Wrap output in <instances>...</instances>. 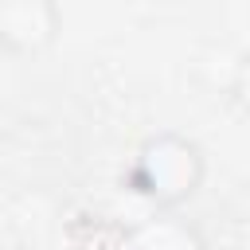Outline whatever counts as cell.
Instances as JSON below:
<instances>
[{"label": "cell", "mask_w": 250, "mask_h": 250, "mask_svg": "<svg viewBox=\"0 0 250 250\" xmlns=\"http://www.w3.org/2000/svg\"><path fill=\"white\" fill-rule=\"evenodd\" d=\"M203 180H207L203 148L176 129H160V133L145 137L125 172V188L133 195L148 199L156 211L184 207L188 199H195Z\"/></svg>", "instance_id": "obj_1"}, {"label": "cell", "mask_w": 250, "mask_h": 250, "mask_svg": "<svg viewBox=\"0 0 250 250\" xmlns=\"http://www.w3.org/2000/svg\"><path fill=\"white\" fill-rule=\"evenodd\" d=\"M133 250H203L199 230L188 219H176L172 211H156L152 219L137 223L129 230Z\"/></svg>", "instance_id": "obj_3"}, {"label": "cell", "mask_w": 250, "mask_h": 250, "mask_svg": "<svg viewBox=\"0 0 250 250\" xmlns=\"http://www.w3.org/2000/svg\"><path fill=\"white\" fill-rule=\"evenodd\" d=\"M62 31L55 0H4L0 4V47L8 55H43Z\"/></svg>", "instance_id": "obj_2"}, {"label": "cell", "mask_w": 250, "mask_h": 250, "mask_svg": "<svg viewBox=\"0 0 250 250\" xmlns=\"http://www.w3.org/2000/svg\"><path fill=\"white\" fill-rule=\"evenodd\" d=\"M227 94H230V102L250 117V51H242V55L234 59V66H230V82H227Z\"/></svg>", "instance_id": "obj_4"}]
</instances>
